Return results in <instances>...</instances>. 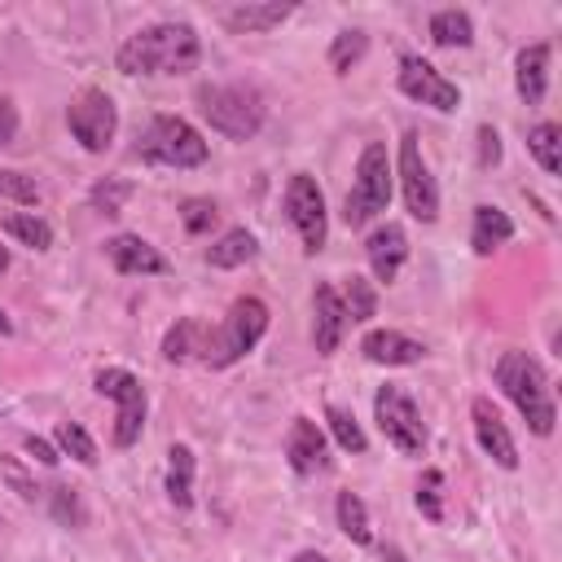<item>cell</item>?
<instances>
[{"mask_svg":"<svg viewBox=\"0 0 562 562\" xmlns=\"http://www.w3.org/2000/svg\"><path fill=\"white\" fill-rule=\"evenodd\" d=\"M215 220H220V211H215L211 198H184V202H180V224H184V233L202 237V233H211Z\"/></svg>","mask_w":562,"mask_h":562,"instance_id":"d590c367","label":"cell"},{"mask_svg":"<svg viewBox=\"0 0 562 562\" xmlns=\"http://www.w3.org/2000/svg\"><path fill=\"white\" fill-rule=\"evenodd\" d=\"M53 518L57 522H70V527L83 522V505H79L75 487H53Z\"/></svg>","mask_w":562,"mask_h":562,"instance_id":"8d00e7d4","label":"cell"},{"mask_svg":"<svg viewBox=\"0 0 562 562\" xmlns=\"http://www.w3.org/2000/svg\"><path fill=\"white\" fill-rule=\"evenodd\" d=\"M492 382L522 413V422H527L531 435H540V439L553 435V422H558L553 386H549V378H544V369H540V360L531 351H518V347L501 351V360L492 369Z\"/></svg>","mask_w":562,"mask_h":562,"instance_id":"7a4b0ae2","label":"cell"},{"mask_svg":"<svg viewBox=\"0 0 562 562\" xmlns=\"http://www.w3.org/2000/svg\"><path fill=\"white\" fill-rule=\"evenodd\" d=\"M364 48H369V35H364V31H356V26H351V31H338L334 44H329V70H334V75H347V70L364 57Z\"/></svg>","mask_w":562,"mask_h":562,"instance_id":"836d02e7","label":"cell"},{"mask_svg":"<svg viewBox=\"0 0 562 562\" xmlns=\"http://www.w3.org/2000/svg\"><path fill=\"white\" fill-rule=\"evenodd\" d=\"M132 158L154 162V167L189 171V167H202V162L211 158V145L202 140V132H198L189 119H180V114H154V119L145 123V132L136 136Z\"/></svg>","mask_w":562,"mask_h":562,"instance_id":"277c9868","label":"cell"},{"mask_svg":"<svg viewBox=\"0 0 562 562\" xmlns=\"http://www.w3.org/2000/svg\"><path fill=\"white\" fill-rule=\"evenodd\" d=\"M382 558H386V562H404V553H400V549H382Z\"/></svg>","mask_w":562,"mask_h":562,"instance_id":"b9f144b4","label":"cell"},{"mask_svg":"<svg viewBox=\"0 0 562 562\" xmlns=\"http://www.w3.org/2000/svg\"><path fill=\"white\" fill-rule=\"evenodd\" d=\"M105 255H110L114 272H123V277H162L167 272V255L158 246H149L140 233H114L105 241Z\"/></svg>","mask_w":562,"mask_h":562,"instance_id":"9a60e30c","label":"cell"},{"mask_svg":"<svg viewBox=\"0 0 562 562\" xmlns=\"http://www.w3.org/2000/svg\"><path fill=\"white\" fill-rule=\"evenodd\" d=\"M202 61V40L189 22H154L127 35L114 53L123 75H189Z\"/></svg>","mask_w":562,"mask_h":562,"instance_id":"6da1fadb","label":"cell"},{"mask_svg":"<svg viewBox=\"0 0 562 562\" xmlns=\"http://www.w3.org/2000/svg\"><path fill=\"white\" fill-rule=\"evenodd\" d=\"M514 88L527 105H540L549 92V44H527L514 57Z\"/></svg>","mask_w":562,"mask_h":562,"instance_id":"ffe728a7","label":"cell"},{"mask_svg":"<svg viewBox=\"0 0 562 562\" xmlns=\"http://www.w3.org/2000/svg\"><path fill=\"white\" fill-rule=\"evenodd\" d=\"M255 255H259V241H255L250 228H228L220 241L206 246V263H211V268H241V263H250Z\"/></svg>","mask_w":562,"mask_h":562,"instance_id":"d4e9b609","label":"cell"},{"mask_svg":"<svg viewBox=\"0 0 562 562\" xmlns=\"http://www.w3.org/2000/svg\"><path fill=\"white\" fill-rule=\"evenodd\" d=\"M53 443H57L61 457H75L79 465H97V443H92V435L79 422H57Z\"/></svg>","mask_w":562,"mask_h":562,"instance_id":"d6a6232c","label":"cell"},{"mask_svg":"<svg viewBox=\"0 0 562 562\" xmlns=\"http://www.w3.org/2000/svg\"><path fill=\"white\" fill-rule=\"evenodd\" d=\"M290 562H329V558H325V553H316V549H299Z\"/></svg>","mask_w":562,"mask_h":562,"instance_id":"60d3db41","label":"cell"},{"mask_svg":"<svg viewBox=\"0 0 562 562\" xmlns=\"http://www.w3.org/2000/svg\"><path fill=\"white\" fill-rule=\"evenodd\" d=\"M395 83H400L404 97H413V101H422V105H430V110H439V114H452V110L461 105V88H457L448 75H439V70H435L426 57H417V53L400 57Z\"/></svg>","mask_w":562,"mask_h":562,"instance_id":"7c38bea8","label":"cell"},{"mask_svg":"<svg viewBox=\"0 0 562 562\" xmlns=\"http://www.w3.org/2000/svg\"><path fill=\"white\" fill-rule=\"evenodd\" d=\"M342 294V312H347V325H360V321H369L373 312H378V290H373V281H364V277H347V285L338 290Z\"/></svg>","mask_w":562,"mask_h":562,"instance_id":"4dcf8cb0","label":"cell"},{"mask_svg":"<svg viewBox=\"0 0 562 562\" xmlns=\"http://www.w3.org/2000/svg\"><path fill=\"white\" fill-rule=\"evenodd\" d=\"M132 193H136L132 180H123V176H101V180L88 189V206H92L97 215H123V206H127Z\"/></svg>","mask_w":562,"mask_h":562,"instance_id":"f546056e","label":"cell"},{"mask_svg":"<svg viewBox=\"0 0 562 562\" xmlns=\"http://www.w3.org/2000/svg\"><path fill=\"white\" fill-rule=\"evenodd\" d=\"M413 501H417V509H422V518L426 522H443L448 518V492H443V470H422V479H417V492H413Z\"/></svg>","mask_w":562,"mask_h":562,"instance_id":"f1b7e54d","label":"cell"},{"mask_svg":"<svg viewBox=\"0 0 562 562\" xmlns=\"http://www.w3.org/2000/svg\"><path fill=\"white\" fill-rule=\"evenodd\" d=\"M395 176H400V193H404V206L413 220L422 224H435L439 220V184L430 176V162L417 145V132H404L400 136V158H395Z\"/></svg>","mask_w":562,"mask_h":562,"instance_id":"30bf717a","label":"cell"},{"mask_svg":"<svg viewBox=\"0 0 562 562\" xmlns=\"http://www.w3.org/2000/svg\"><path fill=\"white\" fill-rule=\"evenodd\" d=\"M430 44L435 48H470L474 44V22L465 9H439L430 13Z\"/></svg>","mask_w":562,"mask_h":562,"instance_id":"cb8c5ba5","label":"cell"},{"mask_svg":"<svg viewBox=\"0 0 562 562\" xmlns=\"http://www.w3.org/2000/svg\"><path fill=\"white\" fill-rule=\"evenodd\" d=\"M268 321H272V312H268L263 299H255V294L233 299L228 316H224L215 329H206L198 360H202L206 369H228V364L246 360V356L259 347V338L268 334Z\"/></svg>","mask_w":562,"mask_h":562,"instance_id":"3957f363","label":"cell"},{"mask_svg":"<svg viewBox=\"0 0 562 562\" xmlns=\"http://www.w3.org/2000/svg\"><path fill=\"white\" fill-rule=\"evenodd\" d=\"M193 474H198V457L189 443H171L167 448V501L176 509L193 505Z\"/></svg>","mask_w":562,"mask_h":562,"instance_id":"7402d4cb","label":"cell"},{"mask_svg":"<svg viewBox=\"0 0 562 562\" xmlns=\"http://www.w3.org/2000/svg\"><path fill=\"white\" fill-rule=\"evenodd\" d=\"M342 334H347V312H342V294L338 285L321 281L312 290V342L321 356H334L342 347Z\"/></svg>","mask_w":562,"mask_h":562,"instance_id":"5bb4252c","label":"cell"},{"mask_svg":"<svg viewBox=\"0 0 562 562\" xmlns=\"http://www.w3.org/2000/svg\"><path fill=\"white\" fill-rule=\"evenodd\" d=\"M0 334H13V321L4 316V307H0Z\"/></svg>","mask_w":562,"mask_h":562,"instance_id":"7bdbcfd3","label":"cell"},{"mask_svg":"<svg viewBox=\"0 0 562 562\" xmlns=\"http://www.w3.org/2000/svg\"><path fill=\"white\" fill-rule=\"evenodd\" d=\"M470 422H474L479 448H483L501 470H518V443H514L509 426L501 422V413H496V404H492L487 395H474V400H470Z\"/></svg>","mask_w":562,"mask_h":562,"instance_id":"4fadbf2b","label":"cell"},{"mask_svg":"<svg viewBox=\"0 0 562 562\" xmlns=\"http://www.w3.org/2000/svg\"><path fill=\"white\" fill-rule=\"evenodd\" d=\"M294 13V4H277V0H263V4H233V9H220V26L233 31V35H263L272 26H281L285 18Z\"/></svg>","mask_w":562,"mask_h":562,"instance_id":"d6986e66","label":"cell"},{"mask_svg":"<svg viewBox=\"0 0 562 562\" xmlns=\"http://www.w3.org/2000/svg\"><path fill=\"white\" fill-rule=\"evenodd\" d=\"M18 136V105L9 97H0V145H9Z\"/></svg>","mask_w":562,"mask_h":562,"instance_id":"ab89813d","label":"cell"},{"mask_svg":"<svg viewBox=\"0 0 562 562\" xmlns=\"http://www.w3.org/2000/svg\"><path fill=\"white\" fill-rule=\"evenodd\" d=\"M285 220L294 224L299 241L307 255L325 250V237H329V215H325V193L316 184V176L307 171H294L290 184H285Z\"/></svg>","mask_w":562,"mask_h":562,"instance_id":"8fae6325","label":"cell"},{"mask_svg":"<svg viewBox=\"0 0 562 562\" xmlns=\"http://www.w3.org/2000/svg\"><path fill=\"white\" fill-rule=\"evenodd\" d=\"M325 426H329V435H334V443L342 448V452H364L369 448V439H364V430H360V422L342 408V404H325Z\"/></svg>","mask_w":562,"mask_h":562,"instance_id":"1f68e13d","label":"cell"},{"mask_svg":"<svg viewBox=\"0 0 562 562\" xmlns=\"http://www.w3.org/2000/svg\"><path fill=\"white\" fill-rule=\"evenodd\" d=\"M0 198H9V202H18V206H35V202L44 198V189H40L35 176H26V171H18V167H0Z\"/></svg>","mask_w":562,"mask_h":562,"instance_id":"e575fe53","label":"cell"},{"mask_svg":"<svg viewBox=\"0 0 562 562\" xmlns=\"http://www.w3.org/2000/svg\"><path fill=\"white\" fill-rule=\"evenodd\" d=\"M391 180H395V167H391V154L382 140H369L356 158V176H351V189L342 198V220L347 228H364L369 220H378L391 202Z\"/></svg>","mask_w":562,"mask_h":562,"instance_id":"8992f818","label":"cell"},{"mask_svg":"<svg viewBox=\"0 0 562 562\" xmlns=\"http://www.w3.org/2000/svg\"><path fill=\"white\" fill-rule=\"evenodd\" d=\"M527 149H531V158L540 162V171H549V176H558L562 171V127L558 123H536L531 132H527Z\"/></svg>","mask_w":562,"mask_h":562,"instance_id":"4316f807","label":"cell"},{"mask_svg":"<svg viewBox=\"0 0 562 562\" xmlns=\"http://www.w3.org/2000/svg\"><path fill=\"white\" fill-rule=\"evenodd\" d=\"M509 237H514V220H509L501 206L479 202V206H474V220H470V246H474V255H492V250H501Z\"/></svg>","mask_w":562,"mask_h":562,"instance_id":"44dd1931","label":"cell"},{"mask_svg":"<svg viewBox=\"0 0 562 562\" xmlns=\"http://www.w3.org/2000/svg\"><path fill=\"white\" fill-rule=\"evenodd\" d=\"M198 110L228 140H250L268 119V105L250 83H211L198 92Z\"/></svg>","mask_w":562,"mask_h":562,"instance_id":"5b68a950","label":"cell"},{"mask_svg":"<svg viewBox=\"0 0 562 562\" xmlns=\"http://www.w3.org/2000/svg\"><path fill=\"white\" fill-rule=\"evenodd\" d=\"M285 461H290V470L294 474H316V470H325V461H329V443H325V430L312 422V417H294L290 422V435H285Z\"/></svg>","mask_w":562,"mask_h":562,"instance_id":"e0dca14e","label":"cell"},{"mask_svg":"<svg viewBox=\"0 0 562 562\" xmlns=\"http://www.w3.org/2000/svg\"><path fill=\"white\" fill-rule=\"evenodd\" d=\"M4 233H9L13 241L31 246V250H48V246H53V224H48L44 215H35V211H13V215H4Z\"/></svg>","mask_w":562,"mask_h":562,"instance_id":"83f0119b","label":"cell"},{"mask_svg":"<svg viewBox=\"0 0 562 562\" xmlns=\"http://www.w3.org/2000/svg\"><path fill=\"white\" fill-rule=\"evenodd\" d=\"M92 386L105 400H114V435H110V443L114 448H132L140 439V430H145V386H140V378L132 369L105 364V369H97Z\"/></svg>","mask_w":562,"mask_h":562,"instance_id":"ba28073f","label":"cell"},{"mask_svg":"<svg viewBox=\"0 0 562 562\" xmlns=\"http://www.w3.org/2000/svg\"><path fill=\"white\" fill-rule=\"evenodd\" d=\"M364 259H369V268H373V277L378 281H395L400 277V268H404V259H408V233H404V224H378L369 237H364Z\"/></svg>","mask_w":562,"mask_h":562,"instance_id":"2e32d148","label":"cell"},{"mask_svg":"<svg viewBox=\"0 0 562 562\" xmlns=\"http://www.w3.org/2000/svg\"><path fill=\"white\" fill-rule=\"evenodd\" d=\"M501 162V136H496V127H479V167H496Z\"/></svg>","mask_w":562,"mask_h":562,"instance_id":"74e56055","label":"cell"},{"mask_svg":"<svg viewBox=\"0 0 562 562\" xmlns=\"http://www.w3.org/2000/svg\"><path fill=\"white\" fill-rule=\"evenodd\" d=\"M334 518H338V527H342V536L351 544H373V522H369V509H364V501L356 492H338Z\"/></svg>","mask_w":562,"mask_h":562,"instance_id":"484cf974","label":"cell"},{"mask_svg":"<svg viewBox=\"0 0 562 562\" xmlns=\"http://www.w3.org/2000/svg\"><path fill=\"white\" fill-rule=\"evenodd\" d=\"M66 127L88 154H105L119 132V105L110 101L105 88H79L66 105Z\"/></svg>","mask_w":562,"mask_h":562,"instance_id":"9c48e42d","label":"cell"},{"mask_svg":"<svg viewBox=\"0 0 562 562\" xmlns=\"http://www.w3.org/2000/svg\"><path fill=\"white\" fill-rule=\"evenodd\" d=\"M202 338H206V325H202L198 316H180V321L162 334V360H171V364L198 360V356H202Z\"/></svg>","mask_w":562,"mask_h":562,"instance_id":"603a6c76","label":"cell"},{"mask_svg":"<svg viewBox=\"0 0 562 562\" xmlns=\"http://www.w3.org/2000/svg\"><path fill=\"white\" fill-rule=\"evenodd\" d=\"M4 272H9V250L0 246V277H4Z\"/></svg>","mask_w":562,"mask_h":562,"instance_id":"ee69618b","label":"cell"},{"mask_svg":"<svg viewBox=\"0 0 562 562\" xmlns=\"http://www.w3.org/2000/svg\"><path fill=\"white\" fill-rule=\"evenodd\" d=\"M373 422L378 430L386 435V443L400 452V457H422L426 452V422H422V408L413 404V395L404 386H378L373 395Z\"/></svg>","mask_w":562,"mask_h":562,"instance_id":"52a82bcc","label":"cell"},{"mask_svg":"<svg viewBox=\"0 0 562 562\" xmlns=\"http://www.w3.org/2000/svg\"><path fill=\"white\" fill-rule=\"evenodd\" d=\"M360 351L364 360L373 364H386V369H400V364H422L426 360V342L400 334V329H369L360 338Z\"/></svg>","mask_w":562,"mask_h":562,"instance_id":"ac0fdd59","label":"cell"},{"mask_svg":"<svg viewBox=\"0 0 562 562\" xmlns=\"http://www.w3.org/2000/svg\"><path fill=\"white\" fill-rule=\"evenodd\" d=\"M22 443H26V452H31V461H40V465H57V461H61V452H57V443H48V439H40V435H26Z\"/></svg>","mask_w":562,"mask_h":562,"instance_id":"f35d334b","label":"cell"}]
</instances>
